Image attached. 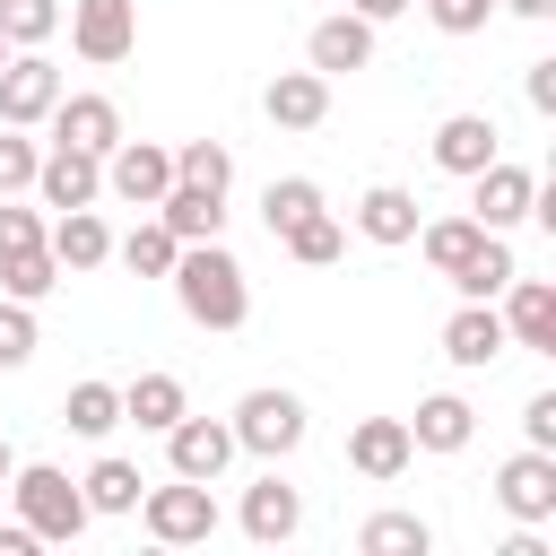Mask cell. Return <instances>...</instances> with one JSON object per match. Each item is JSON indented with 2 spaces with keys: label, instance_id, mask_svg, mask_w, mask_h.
Segmentation results:
<instances>
[{
  "label": "cell",
  "instance_id": "6da1fadb",
  "mask_svg": "<svg viewBox=\"0 0 556 556\" xmlns=\"http://www.w3.org/2000/svg\"><path fill=\"white\" fill-rule=\"evenodd\" d=\"M174 304L200 321V330H243L252 321V287H243V261L208 235V243H182L174 252Z\"/></svg>",
  "mask_w": 556,
  "mask_h": 556
},
{
  "label": "cell",
  "instance_id": "7a4b0ae2",
  "mask_svg": "<svg viewBox=\"0 0 556 556\" xmlns=\"http://www.w3.org/2000/svg\"><path fill=\"white\" fill-rule=\"evenodd\" d=\"M9 504H17V521H26L43 547H70V539L96 521L87 495H78V478L52 469V460H17V469H9Z\"/></svg>",
  "mask_w": 556,
  "mask_h": 556
},
{
  "label": "cell",
  "instance_id": "3957f363",
  "mask_svg": "<svg viewBox=\"0 0 556 556\" xmlns=\"http://www.w3.org/2000/svg\"><path fill=\"white\" fill-rule=\"evenodd\" d=\"M235 452H252V460H287L304 434H313V417H304V400L295 391H278V382H261V391H243L235 400Z\"/></svg>",
  "mask_w": 556,
  "mask_h": 556
},
{
  "label": "cell",
  "instance_id": "277c9868",
  "mask_svg": "<svg viewBox=\"0 0 556 556\" xmlns=\"http://www.w3.org/2000/svg\"><path fill=\"white\" fill-rule=\"evenodd\" d=\"M139 521H148L156 547H200V539H217V495L200 478H174V486L139 495Z\"/></svg>",
  "mask_w": 556,
  "mask_h": 556
},
{
  "label": "cell",
  "instance_id": "5b68a950",
  "mask_svg": "<svg viewBox=\"0 0 556 556\" xmlns=\"http://www.w3.org/2000/svg\"><path fill=\"white\" fill-rule=\"evenodd\" d=\"M70 52L113 70L139 52V0H70Z\"/></svg>",
  "mask_w": 556,
  "mask_h": 556
},
{
  "label": "cell",
  "instance_id": "8992f818",
  "mask_svg": "<svg viewBox=\"0 0 556 556\" xmlns=\"http://www.w3.org/2000/svg\"><path fill=\"white\" fill-rule=\"evenodd\" d=\"M226 460H235V426H226V417H191V408H182V417L165 426V469H174V478L217 486Z\"/></svg>",
  "mask_w": 556,
  "mask_h": 556
},
{
  "label": "cell",
  "instance_id": "52a82bcc",
  "mask_svg": "<svg viewBox=\"0 0 556 556\" xmlns=\"http://www.w3.org/2000/svg\"><path fill=\"white\" fill-rule=\"evenodd\" d=\"M165 182H174V148H156V139H113V148H104V191H113V200L156 208Z\"/></svg>",
  "mask_w": 556,
  "mask_h": 556
},
{
  "label": "cell",
  "instance_id": "ba28073f",
  "mask_svg": "<svg viewBox=\"0 0 556 556\" xmlns=\"http://www.w3.org/2000/svg\"><path fill=\"white\" fill-rule=\"evenodd\" d=\"M530 191H539V174L513 165V156H495V165L469 174V217H478L486 235H513V226L530 217Z\"/></svg>",
  "mask_w": 556,
  "mask_h": 556
},
{
  "label": "cell",
  "instance_id": "9c48e42d",
  "mask_svg": "<svg viewBox=\"0 0 556 556\" xmlns=\"http://www.w3.org/2000/svg\"><path fill=\"white\" fill-rule=\"evenodd\" d=\"M52 104H61V70L43 61V43H35V52H9V61H0V122H9V130H35Z\"/></svg>",
  "mask_w": 556,
  "mask_h": 556
},
{
  "label": "cell",
  "instance_id": "30bf717a",
  "mask_svg": "<svg viewBox=\"0 0 556 556\" xmlns=\"http://www.w3.org/2000/svg\"><path fill=\"white\" fill-rule=\"evenodd\" d=\"M35 200H43V208H96V200H104V156L52 139L43 165H35Z\"/></svg>",
  "mask_w": 556,
  "mask_h": 556
},
{
  "label": "cell",
  "instance_id": "8fae6325",
  "mask_svg": "<svg viewBox=\"0 0 556 556\" xmlns=\"http://www.w3.org/2000/svg\"><path fill=\"white\" fill-rule=\"evenodd\" d=\"M495 504L513 513V521H556V452H513L504 469H495Z\"/></svg>",
  "mask_w": 556,
  "mask_h": 556
},
{
  "label": "cell",
  "instance_id": "7c38bea8",
  "mask_svg": "<svg viewBox=\"0 0 556 556\" xmlns=\"http://www.w3.org/2000/svg\"><path fill=\"white\" fill-rule=\"evenodd\" d=\"M495 313H504V339H513V348L556 356V287H547V278H521V269H513V287L495 295Z\"/></svg>",
  "mask_w": 556,
  "mask_h": 556
},
{
  "label": "cell",
  "instance_id": "4fadbf2b",
  "mask_svg": "<svg viewBox=\"0 0 556 556\" xmlns=\"http://www.w3.org/2000/svg\"><path fill=\"white\" fill-rule=\"evenodd\" d=\"M408 460H417V443H408V417H356V426H348V469H356V478L391 486Z\"/></svg>",
  "mask_w": 556,
  "mask_h": 556
},
{
  "label": "cell",
  "instance_id": "5bb4252c",
  "mask_svg": "<svg viewBox=\"0 0 556 556\" xmlns=\"http://www.w3.org/2000/svg\"><path fill=\"white\" fill-rule=\"evenodd\" d=\"M304 530V495L278 478V460L243 486V539H261V547H278V539H295Z\"/></svg>",
  "mask_w": 556,
  "mask_h": 556
},
{
  "label": "cell",
  "instance_id": "9a60e30c",
  "mask_svg": "<svg viewBox=\"0 0 556 556\" xmlns=\"http://www.w3.org/2000/svg\"><path fill=\"white\" fill-rule=\"evenodd\" d=\"M261 113H269L278 130H321V122H330V78H321V70H278V78L261 87Z\"/></svg>",
  "mask_w": 556,
  "mask_h": 556
},
{
  "label": "cell",
  "instance_id": "2e32d148",
  "mask_svg": "<svg viewBox=\"0 0 556 556\" xmlns=\"http://www.w3.org/2000/svg\"><path fill=\"white\" fill-rule=\"evenodd\" d=\"M43 122H52L61 148H87V156H104V148L122 139V104H113V96H70V87H61V104H52Z\"/></svg>",
  "mask_w": 556,
  "mask_h": 556
},
{
  "label": "cell",
  "instance_id": "e0dca14e",
  "mask_svg": "<svg viewBox=\"0 0 556 556\" xmlns=\"http://www.w3.org/2000/svg\"><path fill=\"white\" fill-rule=\"evenodd\" d=\"M504 348H513V339H504V313H495V304H469V295H460V313L443 321V356H452L460 374H486V365H495Z\"/></svg>",
  "mask_w": 556,
  "mask_h": 556
},
{
  "label": "cell",
  "instance_id": "ac0fdd59",
  "mask_svg": "<svg viewBox=\"0 0 556 556\" xmlns=\"http://www.w3.org/2000/svg\"><path fill=\"white\" fill-rule=\"evenodd\" d=\"M495 156H504V139H495V122H486V113H443V122H434V165H443V174H460V182H469V174H478V165H495Z\"/></svg>",
  "mask_w": 556,
  "mask_h": 556
},
{
  "label": "cell",
  "instance_id": "d6986e66",
  "mask_svg": "<svg viewBox=\"0 0 556 556\" xmlns=\"http://www.w3.org/2000/svg\"><path fill=\"white\" fill-rule=\"evenodd\" d=\"M43 243H52L61 269H104V261H113V226H104L96 208H52V217H43Z\"/></svg>",
  "mask_w": 556,
  "mask_h": 556
},
{
  "label": "cell",
  "instance_id": "ffe728a7",
  "mask_svg": "<svg viewBox=\"0 0 556 556\" xmlns=\"http://www.w3.org/2000/svg\"><path fill=\"white\" fill-rule=\"evenodd\" d=\"M304 61H313L321 78H339V70H365V61H374V26H365L356 9H339V17H321V26L304 35Z\"/></svg>",
  "mask_w": 556,
  "mask_h": 556
},
{
  "label": "cell",
  "instance_id": "44dd1931",
  "mask_svg": "<svg viewBox=\"0 0 556 556\" xmlns=\"http://www.w3.org/2000/svg\"><path fill=\"white\" fill-rule=\"evenodd\" d=\"M469 434H478V408H469L460 391H434V400H417V417H408V443H417V452H469Z\"/></svg>",
  "mask_w": 556,
  "mask_h": 556
},
{
  "label": "cell",
  "instance_id": "7402d4cb",
  "mask_svg": "<svg viewBox=\"0 0 556 556\" xmlns=\"http://www.w3.org/2000/svg\"><path fill=\"white\" fill-rule=\"evenodd\" d=\"M182 408H191L182 374H139V382H122V426H139V434H165Z\"/></svg>",
  "mask_w": 556,
  "mask_h": 556
},
{
  "label": "cell",
  "instance_id": "603a6c76",
  "mask_svg": "<svg viewBox=\"0 0 556 556\" xmlns=\"http://www.w3.org/2000/svg\"><path fill=\"white\" fill-rule=\"evenodd\" d=\"M156 217H165L182 243H208V235H226V191H200V182H165Z\"/></svg>",
  "mask_w": 556,
  "mask_h": 556
},
{
  "label": "cell",
  "instance_id": "cb8c5ba5",
  "mask_svg": "<svg viewBox=\"0 0 556 556\" xmlns=\"http://www.w3.org/2000/svg\"><path fill=\"white\" fill-rule=\"evenodd\" d=\"M356 235H365V243H408V235H417V191L374 182V191L356 200Z\"/></svg>",
  "mask_w": 556,
  "mask_h": 556
},
{
  "label": "cell",
  "instance_id": "d4e9b609",
  "mask_svg": "<svg viewBox=\"0 0 556 556\" xmlns=\"http://www.w3.org/2000/svg\"><path fill=\"white\" fill-rule=\"evenodd\" d=\"M408 243L426 252V269H434V278H452V269L486 243V226H478V217H417V235H408Z\"/></svg>",
  "mask_w": 556,
  "mask_h": 556
},
{
  "label": "cell",
  "instance_id": "484cf974",
  "mask_svg": "<svg viewBox=\"0 0 556 556\" xmlns=\"http://www.w3.org/2000/svg\"><path fill=\"white\" fill-rule=\"evenodd\" d=\"M174 252H182V235H174L165 217H139V226L113 243V261H122L130 278H174Z\"/></svg>",
  "mask_w": 556,
  "mask_h": 556
},
{
  "label": "cell",
  "instance_id": "4316f807",
  "mask_svg": "<svg viewBox=\"0 0 556 556\" xmlns=\"http://www.w3.org/2000/svg\"><path fill=\"white\" fill-rule=\"evenodd\" d=\"M61 426L87 434V443H104V434L122 426V382H70V391H61Z\"/></svg>",
  "mask_w": 556,
  "mask_h": 556
},
{
  "label": "cell",
  "instance_id": "83f0119b",
  "mask_svg": "<svg viewBox=\"0 0 556 556\" xmlns=\"http://www.w3.org/2000/svg\"><path fill=\"white\" fill-rule=\"evenodd\" d=\"M513 269H521V261H513V243H504V235H486V243H478V252L452 269V287H460L469 304H495V295L513 287Z\"/></svg>",
  "mask_w": 556,
  "mask_h": 556
},
{
  "label": "cell",
  "instance_id": "f1b7e54d",
  "mask_svg": "<svg viewBox=\"0 0 556 556\" xmlns=\"http://www.w3.org/2000/svg\"><path fill=\"white\" fill-rule=\"evenodd\" d=\"M52 287H61V261H52V243L0 252V295H17V304H43Z\"/></svg>",
  "mask_w": 556,
  "mask_h": 556
},
{
  "label": "cell",
  "instance_id": "f546056e",
  "mask_svg": "<svg viewBox=\"0 0 556 556\" xmlns=\"http://www.w3.org/2000/svg\"><path fill=\"white\" fill-rule=\"evenodd\" d=\"M78 495H87V513H139L148 478H139L130 460H113V452H104V460H96V469L78 478Z\"/></svg>",
  "mask_w": 556,
  "mask_h": 556
},
{
  "label": "cell",
  "instance_id": "4dcf8cb0",
  "mask_svg": "<svg viewBox=\"0 0 556 556\" xmlns=\"http://www.w3.org/2000/svg\"><path fill=\"white\" fill-rule=\"evenodd\" d=\"M278 243H287V252H295V261H304V269H330V261H339V252H348V226H339V217H330V208H313V217H295V226H287V235H278Z\"/></svg>",
  "mask_w": 556,
  "mask_h": 556
},
{
  "label": "cell",
  "instance_id": "1f68e13d",
  "mask_svg": "<svg viewBox=\"0 0 556 556\" xmlns=\"http://www.w3.org/2000/svg\"><path fill=\"white\" fill-rule=\"evenodd\" d=\"M356 547H365V556H426L434 530H426L417 513H374V521L356 530Z\"/></svg>",
  "mask_w": 556,
  "mask_h": 556
},
{
  "label": "cell",
  "instance_id": "d6a6232c",
  "mask_svg": "<svg viewBox=\"0 0 556 556\" xmlns=\"http://www.w3.org/2000/svg\"><path fill=\"white\" fill-rule=\"evenodd\" d=\"M174 182L226 191V182H235V148H226V139H182V148H174Z\"/></svg>",
  "mask_w": 556,
  "mask_h": 556
},
{
  "label": "cell",
  "instance_id": "836d02e7",
  "mask_svg": "<svg viewBox=\"0 0 556 556\" xmlns=\"http://www.w3.org/2000/svg\"><path fill=\"white\" fill-rule=\"evenodd\" d=\"M313 208H321V182H313V174H278V182L261 191V226H269V235H287V226L313 217Z\"/></svg>",
  "mask_w": 556,
  "mask_h": 556
},
{
  "label": "cell",
  "instance_id": "e575fe53",
  "mask_svg": "<svg viewBox=\"0 0 556 556\" xmlns=\"http://www.w3.org/2000/svg\"><path fill=\"white\" fill-rule=\"evenodd\" d=\"M0 35H9V52L52 43L61 35V0H0Z\"/></svg>",
  "mask_w": 556,
  "mask_h": 556
},
{
  "label": "cell",
  "instance_id": "d590c367",
  "mask_svg": "<svg viewBox=\"0 0 556 556\" xmlns=\"http://www.w3.org/2000/svg\"><path fill=\"white\" fill-rule=\"evenodd\" d=\"M26 356H35V304L0 295V374H17Z\"/></svg>",
  "mask_w": 556,
  "mask_h": 556
},
{
  "label": "cell",
  "instance_id": "8d00e7d4",
  "mask_svg": "<svg viewBox=\"0 0 556 556\" xmlns=\"http://www.w3.org/2000/svg\"><path fill=\"white\" fill-rule=\"evenodd\" d=\"M35 165H43V148L0 122V200H9V191H35Z\"/></svg>",
  "mask_w": 556,
  "mask_h": 556
},
{
  "label": "cell",
  "instance_id": "74e56055",
  "mask_svg": "<svg viewBox=\"0 0 556 556\" xmlns=\"http://www.w3.org/2000/svg\"><path fill=\"white\" fill-rule=\"evenodd\" d=\"M26 243H43V200L17 208V191H9L0 200V252H26Z\"/></svg>",
  "mask_w": 556,
  "mask_h": 556
},
{
  "label": "cell",
  "instance_id": "f35d334b",
  "mask_svg": "<svg viewBox=\"0 0 556 556\" xmlns=\"http://www.w3.org/2000/svg\"><path fill=\"white\" fill-rule=\"evenodd\" d=\"M521 443L530 452H556V391H530L521 400Z\"/></svg>",
  "mask_w": 556,
  "mask_h": 556
},
{
  "label": "cell",
  "instance_id": "ab89813d",
  "mask_svg": "<svg viewBox=\"0 0 556 556\" xmlns=\"http://www.w3.org/2000/svg\"><path fill=\"white\" fill-rule=\"evenodd\" d=\"M486 9H495V0H426V17H434L443 35H478V26H486Z\"/></svg>",
  "mask_w": 556,
  "mask_h": 556
},
{
  "label": "cell",
  "instance_id": "60d3db41",
  "mask_svg": "<svg viewBox=\"0 0 556 556\" xmlns=\"http://www.w3.org/2000/svg\"><path fill=\"white\" fill-rule=\"evenodd\" d=\"M521 96H530V113H556V61H530Z\"/></svg>",
  "mask_w": 556,
  "mask_h": 556
},
{
  "label": "cell",
  "instance_id": "b9f144b4",
  "mask_svg": "<svg viewBox=\"0 0 556 556\" xmlns=\"http://www.w3.org/2000/svg\"><path fill=\"white\" fill-rule=\"evenodd\" d=\"M35 547H43V539H35L26 521H0V556H35Z\"/></svg>",
  "mask_w": 556,
  "mask_h": 556
},
{
  "label": "cell",
  "instance_id": "7bdbcfd3",
  "mask_svg": "<svg viewBox=\"0 0 556 556\" xmlns=\"http://www.w3.org/2000/svg\"><path fill=\"white\" fill-rule=\"evenodd\" d=\"M348 9H356V17H365V26H382V17H400V9H408V0H348Z\"/></svg>",
  "mask_w": 556,
  "mask_h": 556
},
{
  "label": "cell",
  "instance_id": "ee69618b",
  "mask_svg": "<svg viewBox=\"0 0 556 556\" xmlns=\"http://www.w3.org/2000/svg\"><path fill=\"white\" fill-rule=\"evenodd\" d=\"M504 9H513V17H530V26H539V17H556V0H504Z\"/></svg>",
  "mask_w": 556,
  "mask_h": 556
},
{
  "label": "cell",
  "instance_id": "f6af8a7d",
  "mask_svg": "<svg viewBox=\"0 0 556 556\" xmlns=\"http://www.w3.org/2000/svg\"><path fill=\"white\" fill-rule=\"evenodd\" d=\"M9 469H17V452H9V434H0V486H9Z\"/></svg>",
  "mask_w": 556,
  "mask_h": 556
},
{
  "label": "cell",
  "instance_id": "bcb514c9",
  "mask_svg": "<svg viewBox=\"0 0 556 556\" xmlns=\"http://www.w3.org/2000/svg\"><path fill=\"white\" fill-rule=\"evenodd\" d=\"M0 61H9V35H0Z\"/></svg>",
  "mask_w": 556,
  "mask_h": 556
}]
</instances>
